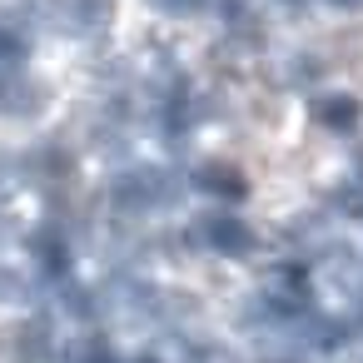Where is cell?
Segmentation results:
<instances>
[{"instance_id":"obj_8","label":"cell","mask_w":363,"mask_h":363,"mask_svg":"<svg viewBox=\"0 0 363 363\" xmlns=\"http://www.w3.org/2000/svg\"><path fill=\"white\" fill-rule=\"evenodd\" d=\"M150 11H160V16H169V21H189V16L214 11V0H150Z\"/></svg>"},{"instance_id":"obj_12","label":"cell","mask_w":363,"mask_h":363,"mask_svg":"<svg viewBox=\"0 0 363 363\" xmlns=\"http://www.w3.org/2000/svg\"><path fill=\"white\" fill-rule=\"evenodd\" d=\"M279 6H303V0H279Z\"/></svg>"},{"instance_id":"obj_1","label":"cell","mask_w":363,"mask_h":363,"mask_svg":"<svg viewBox=\"0 0 363 363\" xmlns=\"http://www.w3.org/2000/svg\"><path fill=\"white\" fill-rule=\"evenodd\" d=\"M184 244L199 254H219V259H254L259 254L254 224L239 219V209H229V204H204L199 214H189Z\"/></svg>"},{"instance_id":"obj_7","label":"cell","mask_w":363,"mask_h":363,"mask_svg":"<svg viewBox=\"0 0 363 363\" xmlns=\"http://www.w3.org/2000/svg\"><path fill=\"white\" fill-rule=\"evenodd\" d=\"M60 363H125V358L115 353V343H110L105 328H80V333L60 348Z\"/></svg>"},{"instance_id":"obj_9","label":"cell","mask_w":363,"mask_h":363,"mask_svg":"<svg viewBox=\"0 0 363 363\" xmlns=\"http://www.w3.org/2000/svg\"><path fill=\"white\" fill-rule=\"evenodd\" d=\"M21 234H26V229H21V219H16L6 204H0V249H6V244H16Z\"/></svg>"},{"instance_id":"obj_5","label":"cell","mask_w":363,"mask_h":363,"mask_svg":"<svg viewBox=\"0 0 363 363\" xmlns=\"http://www.w3.org/2000/svg\"><path fill=\"white\" fill-rule=\"evenodd\" d=\"M308 115L323 135H353L363 125V100L353 90H338V85H323L313 100H308Z\"/></svg>"},{"instance_id":"obj_2","label":"cell","mask_w":363,"mask_h":363,"mask_svg":"<svg viewBox=\"0 0 363 363\" xmlns=\"http://www.w3.org/2000/svg\"><path fill=\"white\" fill-rule=\"evenodd\" d=\"M120 21L115 0H50L45 16V35L55 40H75V45H100Z\"/></svg>"},{"instance_id":"obj_6","label":"cell","mask_w":363,"mask_h":363,"mask_svg":"<svg viewBox=\"0 0 363 363\" xmlns=\"http://www.w3.org/2000/svg\"><path fill=\"white\" fill-rule=\"evenodd\" d=\"M40 294H45V284L35 279V269H21L11 259H0V313H26Z\"/></svg>"},{"instance_id":"obj_10","label":"cell","mask_w":363,"mask_h":363,"mask_svg":"<svg viewBox=\"0 0 363 363\" xmlns=\"http://www.w3.org/2000/svg\"><path fill=\"white\" fill-rule=\"evenodd\" d=\"M353 318H358V328H363V279H358V294H353Z\"/></svg>"},{"instance_id":"obj_11","label":"cell","mask_w":363,"mask_h":363,"mask_svg":"<svg viewBox=\"0 0 363 363\" xmlns=\"http://www.w3.org/2000/svg\"><path fill=\"white\" fill-rule=\"evenodd\" d=\"M328 6H343V11H353V6H363V0H328Z\"/></svg>"},{"instance_id":"obj_4","label":"cell","mask_w":363,"mask_h":363,"mask_svg":"<svg viewBox=\"0 0 363 363\" xmlns=\"http://www.w3.org/2000/svg\"><path fill=\"white\" fill-rule=\"evenodd\" d=\"M189 189L204 199V204H239L249 194V174L234 164V160H199L189 169Z\"/></svg>"},{"instance_id":"obj_3","label":"cell","mask_w":363,"mask_h":363,"mask_svg":"<svg viewBox=\"0 0 363 363\" xmlns=\"http://www.w3.org/2000/svg\"><path fill=\"white\" fill-rule=\"evenodd\" d=\"M55 110V90L45 75H35L30 65L0 75V120L6 125H40Z\"/></svg>"}]
</instances>
